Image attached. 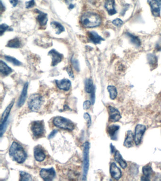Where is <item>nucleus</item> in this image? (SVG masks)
<instances>
[{"mask_svg": "<svg viewBox=\"0 0 161 181\" xmlns=\"http://www.w3.org/2000/svg\"><path fill=\"white\" fill-rule=\"evenodd\" d=\"M9 155L14 161L19 164L23 163L27 157L22 146L15 142L12 143L10 148Z\"/></svg>", "mask_w": 161, "mask_h": 181, "instance_id": "obj_1", "label": "nucleus"}, {"mask_svg": "<svg viewBox=\"0 0 161 181\" xmlns=\"http://www.w3.org/2000/svg\"><path fill=\"white\" fill-rule=\"evenodd\" d=\"M80 22L82 25L86 28H94L100 25L102 19L96 13L88 12L82 16Z\"/></svg>", "mask_w": 161, "mask_h": 181, "instance_id": "obj_2", "label": "nucleus"}, {"mask_svg": "<svg viewBox=\"0 0 161 181\" xmlns=\"http://www.w3.org/2000/svg\"><path fill=\"white\" fill-rule=\"evenodd\" d=\"M53 124L57 128L69 131L73 130L75 127L74 124L70 120L60 116L54 118Z\"/></svg>", "mask_w": 161, "mask_h": 181, "instance_id": "obj_3", "label": "nucleus"}, {"mask_svg": "<svg viewBox=\"0 0 161 181\" xmlns=\"http://www.w3.org/2000/svg\"><path fill=\"white\" fill-rule=\"evenodd\" d=\"M83 147H84V150H83V180H86L89 166V144L88 142H86L84 144Z\"/></svg>", "mask_w": 161, "mask_h": 181, "instance_id": "obj_4", "label": "nucleus"}, {"mask_svg": "<svg viewBox=\"0 0 161 181\" xmlns=\"http://www.w3.org/2000/svg\"><path fill=\"white\" fill-rule=\"evenodd\" d=\"M42 103V96L39 94H33L30 96L28 101V106L31 111L36 112L40 108Z\"/></svg>", "mask_w": 161, "mask_h": 181, "instance_id": "obj_5", "label": "nucleus"}, {"mask_svg": "<svg viewBox=\"0 0 161 181\" xmlns=\"http://www.w3.org/2000/svg\"><path fill=\"white\" fill-rule=\"evenodd\" d=\"M31 130L35 137H41L45 133V125L43 121H35L32 123Z\"/></svg>", "mask_w": 161, "mask_h": 181, "instance_id": "obj_6", "label": "nucleus"}, {"mask_svg": "<svg viewBox=\"0 0 161 181\" xmlns=\"http://www.w3.org/2000/svg\"><path fill=\"white\" fill-rule=\"evenodd\" d=\"M146 127L143 124H137L135 128L134 141L136 145H139L141 143L143 135L146 132Z\"/></svg>", "mask_w": 161, "mask_h": 181, "instance_id": "obj_7", "label": "nucleus"}, {"mask_svg": "<svg viewBox=\"0 0 161 181\" xmlns=\"http://www.w3.org/2000/svg\"><path fill=\"white\" fill-rule=\"evenodd\" d=\"M148 2L153 16L156 17H160L161 10V0H149Z\"/></svg>", "mask_w": 161, "mask_h": 181, "instance_id": "obj_8", "label": "nucleus"}, {"mask_svg": "<svg viewBox=\"0 0 161 181\" xmlns=\"http://www.w3.org/2000/svg\"><path fill=\"white\" fill-rule=\"evenodd\" d=\"M40 175L45 181H52L55 176V172L54 168L42 169L40 171Z\"/></svg>", "mask_w": 161, "mask_h": 181, "instance_id": "obj_9", "label": "nucleus"}, {"mask_svg": "<svg viewBox=\"0 0 161 181\" xmlns=\"http://www.w3.org/2000/svg\"><path fill=\"white\" fill-rule=\"evenodd\" d=\"M48 55L51 56L52 58V66L53 67L56 66L61 62L63 58V55L55 49H52L49 52Z\"/></svg>", "mask_w": 161, "mask_h": 181, "instance_id": "obj_10", "label": "nucleus"}, {"mask_svg": "<svg viewBox=\"0 0 161 181\" xmlns=\"http://www.w3.org/2000/svg\"><path fill=\"white\" fill-rule=\"evenodd\" d=\"M109 121L111 122L119 121L122 118L120 111L115 107L110 106L108 108Z\"/></svg>", "mask_w": 161, "mask_h": 181, "instance_id": "obj_11", "label": "nucleus"}, {"mask_svg": "<svg viewBox=\"0 0 161 181\" xmlns=\"http://www.w3.org/2000/svg\"><path fill=\"white\" fill-rule=\"evenodd\" d=\"M111 175L115 180H119L120 179L122 176V172L119 167L117 166L116 164L115 163H111L110 168Z\"/></svg>", "mask_w": 161, "mask_h": 181, "instance_id": "obj_12", "label": "nucleus"}, {"mask_svg": "<svg viewBox=\"0 0 161 181\" xmlns=\"http://www.w3.org/2000/svg\"><path fill=\"white\" fill-rule=\"evenodd\" d=\"M56 84L57 87L60 90L68 91L71 87V82L67 79H63L61 80H56Z\"/></svg>", "mask_w": 161, "mask_h": 181, "instance_id": "obj_13", "label": "nucleus"}, {"mask_svg": "<svg viewBox=\"0 0 161 181\" xmlns=\"http://www.w3.org/2000/svg\"><path fill=\"white\" fill-rule=\"evenodd\" d=\"M46 153L42 147L38 146L34 150V157L37 161L42 162L46 159Z\"/></svg>", "mask_w": 161, "mask_h": 181, "instance_id": "obj_14", "label": "nucleus"}, {"mask_svg": "<svg viewBox=\"0 0 161 181\" xmlns=\"http://www.w3.org/2000/svg\"><path fill=\"white\" fill-rule=\"evenodd\" d=\"M120 126L116 124H112L107 128V133L111 140H117L118 138V133L120 129Z\"/></svg>", "mask_w": 161, "mask_h": 181, "instance_id": "obj_15", "label": "nucleus"}, {"mask_svg": "<svg viewBox=\"0 0 161 181\" xmlns=\"http://www.w3.org/2000/svg\"><path fill=\"white\" fill-rule=\"evenodd\" d=\"M88 38L91 43L97 45L100 44L101 41H104V39L99 35L96 32L91 31L88 32Z\"/></svg>", "mask_w": 161, "mask_h": 181, "instance_id": "obj_16", "label": "nucleus"}, {"mask_svg": "<svg viewBox=\"0 0 161 181\" xmlns=\"http://www.w3.org/2000/svg\"><path fill=\"white\" fill-rule=\"evenodd\" d=\"M104 7L110 15H113L117 13L115 8V0H106L104 3Z\"/></svg>", "mask_w": 161, "mask_h": 181, "instance_id": "obj_17", "label": "nucleus"}, {"mask_svg": "<svg viewBox=\"0 0 161 181\" xmlns=\"http://www.w3.org/2000/svg\"><path fill=\"white\" fill-rule=\"evenodd\" d=\"M34 11L38 13L37 19L40 25L41 26H45L48 22L47 14L38 9L35 10Z\"/></svg>", "mask_w": 161, "mask_h": 181, "instance_id": "obj_18", "label": "nucleus"}, {"mask_svg": "<svg viewBox=\"0 0 161 181\" xmlns=\"http://www.w3.org/2000/svg\"><path fill=\"white\" fill-rule=\"evenodd\" d=\"M28 86L29 84L28 83H26L25 85H24L22 91L21 95L19 97V100L18 102V107H21L23 105L26 100V96H27V89H28Z\"/></svg>", "mask_w": 161, "mask_h": 181, "instance_id": "obj_19", "label": "nucleus"}, {"mask_svg": "<svg viewBox=\"0 0 161 181\" xmlns=\"http://www.w3.org/2000/svg\"><path fill=\"white\" fill-rule=\"evenodd\" d=\"M134 142V136L131 130L128 131L126 137L124 142V146L127 148H131Z\"/></svg>", "mask_w": 161, "mask_h": 181, "instance_id": "obj_20", "label": "nucleus"}, {"mask_svg": "<svg viewBox=\"0 0 161 181\" xmlns=\"http://www.w3.org/2000/svg\"><path fill=\"white\" fill-rule=\"evenodd\" d=\"M14 103V100L10 103V104L6 108L5 110L3 112L2 114V116L1 119V125L5 123L7 121L8 117L10 113V110L13 107V105Z\"/></svg>", "mask_w": 161, "mask_h": 181, "instance_id": "obj_21", "label": "nucleus"}, {"mask_svg": "<svg viewBox=\"0 0 161 181\" xmlns=\"http://www.w3.org/2000/svg\"><path fill=\"white\" fill-rule=\"evenodd\" d=\"M0 70L2 74L5 76H8L12 72V69L2 60L0 61Z\"/></svg>", "mask_w": 161, "mask_h": 181, "instance_id": "obj_22", "label": "nucleus"}, {"mask_svg": "<svg viewBox=\"0 0 161 181\" xmlns=\"http://www.w3.org/2000/svg\"><path fill=\"white\" fill-rule=\"evenodd\" d=\"M115 159L117 162L119 164L122 168L123 169L126 168V167H127V163L123 159L121 153L118 151H116L115 152Z\"/></svg>", "mask_w": 161, "mask_h": 181, "instance_id": "obj_23", "label": "nucleus"}, {"mask_svg": "<svg viewBox=\"0 0 161 181\" xmlns=\"http://www.w3.org/2000/svg\"><path fill=\"white\" fill-rule=\"evenodd\" d=\"M126 35L130 39V41L132 44H133L136 47L140 46L141 45V41L140 39L137 36H135L134 34L130 33H126Z\"/></svg>", "mask_w": 161, "mask_h": 181, "instance_id": "obj_24", "label": "nucleus"}, {"mask_svg": "<svg viewBox=\"0 0 161 181\" xmlns=\"http://www.w3.org/2000/svg\"><path fill=\"white\" fill-rule=\"evenodd\" d=\"M6 46L12 48H19L22 46V42L18 38H14L8 41Z\"/></svg>", "mask_w": 161, "mask_h": 181, "instance_id": "obj_25", "label": "nucleus"}, {"mask_svg": "<svg viewBox=\"0 0 161 181\" xmlns=\"http://www.w3.org/2000/svg\"><path fill=\"white\" fill-rule=\"evenodd\" d=\"M148 63L152 68H155L157 65V57L154 54L149 53L147 56Z\"/></svg>", "mask_w": 161, "mask_h": 181, "instance_id": "obj_26", "label": "nucleus"}, {"mask_svg": "<svg viewBox=\"0 0 161 181\" xmlns=\"http://www.w3.org/2000/svg\"><path fill=\"white\" fill-rule=\"evenodd\" d=\"M51 26L55 31V33L57 34H60L65 31L64 26L58 22H51Z\"/></svg>", "mask_w": 161, "mask_h": 181, "instance_id": "obj_27", "label": "nucleus"}, {"mask_svg": "<svg viewBox=\"0 0 161 181\" xmlns=\"http://www.w3.org/2000/svg\"><path fill=\"white\" fill-rule=\"evenodd\" d=\"M107 90L109 92L110 97L111 100H115L117 96L118 92L116 88L113 85H109Z\"/></svg>", "mask_w": 161, "mask_h": 181, "instance_id": "obj_28", "label": "nucleus"}, {"mask_svg": "<svg viewBox=\"0 0 161 181\" xmlns=\"http://www.w3.org/2000/svg\"><path fill=\"white\" fill-rule=\"evenodd\" d=\"M85 91L87 93H91L95 86H93V83L91 79H87L85 81Z\"/></svg>", "mask_w": 161, "mask_h": 181, "instance_id": "obj_29", "label": "nucleus"}, {"mask_svg": "<svg viewBox=\"0 0 161 181\" xmlns=\"http://www.w3.org/2000/svg\"><path fill=\"white\" fill-rule=\"evenodd\" d=\"M142 171L144 174V175H145L148 178L150 177L153 173L152 167L149 165L144 166L142 168Z\"/></svg>", "mask_w": 161, "mask_h": 181, "instance_id": "obj_30", "label": "nucleus"}, {"mask_svg": "<svg viewBox=\"0 0 161 181\" xmlns=\"http://www.w3.org/2000/svg\"><path fill=\"white\" fill-rule=\"evenodd\" d=\"M5 59L10 63H12L14 66H19L22 65L21 62L19 61L15 58L10 56H5Z\"/></svg>", "mask_w": 161, "mask_h": 181, "instance_id": "obj_31", "label": "nucleus"}, {"mask_svg": "<svg viewBox=\"0 0 161 181\" xmlns=\"http://www.w3.org/2000/svg\"><path fill=\"white\" fill-rule=\"evenodd\" d=\"M20 181H31V175L28 173L24 172H20Z\"/></svg>", "mask_w": 161, "mask_h": 181, "instance_id": "obj_32", "label": "nucleus"}, {"mask_svg": "<svg viewBox=\"0 0 161 181\" xmlns=\"http://www.w3.org/2000/svg\"><path fill=\"white\" fill-rule=\"evenodd\" d=\"M12 30L11 28H10L9 26L5 24H2L0 26V34L1 36H2V34L6 31L10 30L12 31Z\"/></svg>", "mask_w": 161, "mask_h": 181, "instance_id": "obj_33", "label": "nucleus"}, {"mask_svg": "<svg viewBox=\"0 0 161 181\" xmlns=\"http://www.w3.org/2000/svg\"><path fill=\"white\" fill-rule=\"evenodd\" d=\"M71 63L75 70L78 72L79 71V64L78 61L76 60L74 57H72L71 58Z\"/></svg>", "mask_w": 161, "mask_h": 181, "instance_id": "obj_34", "label": "nucleus"}, {"mask_svg": "<svg viewBox=\"0 0 161 181\" xmlns=\"http://www.w3.org/2000/svg\"><path fill=\"white\" fill-rule=\"evenodd\" d=\"M84 118L85 120L87 121V127H88V128H89V127H90V126H91V119L90 116L89 115V114L88 113H85L84 114Z\"/></svg>", "mask_w": 161, "mask_h": 181, "instance_id": "obj_35", "label": "nucleus"}, {"mask_svg": "<svg viewBox=\"0 0 161 181\" xmlns=\"http://www.w3.org/2000/svg\"><path fill=\"white\" fill-rule=\"evenodd\" d=\"M112 23L115 26H117V27H120V26L123 25V22L120 18H116V19L113 20V22H112Z\"/></svg>", "mask_w": 161, "mask_h": 181, "instance_id": "obj_36", "label": "nucleus"}, {"mask_svg": "<svg viewBox=\"0 0 161 181\" xmlns=\"http://www.w3.org/2000/svg\"><path fill=\"white\" fill-rule=\"evenodd\" d=\"M35 4L36 3L34 0H30L29 1L26 2V9L31 8L34 6Z\"/></svg>", "mask_w": 161, "mask_h": 181, "instance_id": "obj_37", "label": "nucleus"}, {"mask_svg": "<svg viewBox=\"0 0 161 181\" xmlns=\"http://www.w3.org/2000/svg\"><path fill=\"white\" fill-rule=\"evenodd\" d=\"M66 71H67L68 74H69L70 77L73 79L74 78V74H73L71 67L70 66H68L67 69H66Z\"/></svg>", "mask_w": 161, "mask_h": 181, "instance_id": "obj_38", "label": "nucleus"}, {"mask_svg": "<svg viewBox=\"0 0 161 181\" xmlns=\"http://www.w3.org/2000/svg\"><path fill=\"white\" fill-rule=\"evenodd\" d=\"M91 102H90L89 100H86L83 103V108L85 110H87L89 109V108L91 106Z\"/></svg>", "mask_w": 161, "mask_h": 181, "instance_id": "obj_39", "label": "nucleus"}, {"mask_svg": "<svg viewBox=\"0 0 161 181\" xmlns=\"http://www.w3.org/2000/svg\"><path fill=\"white\" fill-rule=\"evenodd\" d=\"M91 100L92 104H94L95 101V87L93 89L92 91L91 92Z\"/></svg>", "mask_w": 161, "mask_h": 181, "instance_id": "obj_40", "label": "nucleus"}, {"mask_svg": "<svg viewBox=\"0 0 161 181\" xmlns=\"http://www.w3.org/2000/svg\"><path fill=\"white\" fill-rule=\"evenodd\" d=\"M9 2L13 7H16L18 4V0H9Z\"/></svg>", "mask_w": 161, "mask_h": 181, "instance_id": "obj_41", "label": "nucleus"}, {"mask_svg": "<svg viewBox=\"0 0 161 181\" xmlns=\"http://www.w3.org/2000/svg\"><path fill=\"white\" fill-rule=\"evenodd\" d=\"M57 132H58V131H57L56 130H53V131L51 132V134H50V135H49V136L48 138L51 139L52 138L54 137V136L55 135L57 134Z\"/></svg>", "mask_w": 161, "mask_h": 181, "instance_id": "obj_42", "label": "nucleus"}, {"mask_svg": "<svg viewBox=\"0 0 161 181\" xmlns=\"http://www.w3.org/2000/svg\"><path fill=\"white\" fill-rule=\"evenodd\" d=\"M156 50L158 51H161V39L157 42L156 44Z\"/></svg>", "mask_w": 161, "mask_h": 181, "instance_id": "obj_43", "label": "nucleus"}, {"mask_svg": "<svg viewBox=\"0 0 161 181\" xmlns=\"http://www.w3.org/2000/svg\"><path fill=\"white\" fill-rule=\"evenodd\" d=\"M141 180H142V181H149L150 179H149V178H148V177H147L145 175H144V176L141 177Z\"/></svg>", "mask_w": 161, "mask_h": 181, "instance_id": "obj_44", "label": "nucleus"}, {"mask_svg": "<svg viewBox=\"0 0 161 181\" xmlns=\"http://www.w3.org/2000/svg\"><path fill=\"white\" fill-rule=\"evenodd\" d=\"M111 153H114V152H115V147L113 145V144H111Z\"/></svg>", "mask_w": 161, "mask_h": 181, "instance_id": "obj_45", "label": "nucleus"}, {"mask_svg": "<svg viewBox=\"0 0 161 181\" xmlns=\"http://www.w3.org/2000/svg\"><path fill=\"white\" fill-rule=\"evenodd\" d=\"M75 7V5H74L73 4H69V9L70 10H72Z\"/></svg>", "mask_w": 161, "mask_h": 181, "instance_id": "obj_46", "label": "nucleus"}, {"mask_svg": "<svg viewBox=\"0 0 161 181\" xmlns=\"http://www.w3.org/2000/svg\"><path fill=\"white\" fill-rule=\"evenodd\" d=\"M65 2L67 3H69L71 1V0H65Z\"/></svg>", "mask_w": 161, "mask_h": 181, "instance_id": "obj_47", "label": "nucleus"}]
</instances>
